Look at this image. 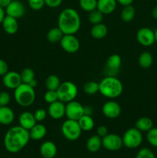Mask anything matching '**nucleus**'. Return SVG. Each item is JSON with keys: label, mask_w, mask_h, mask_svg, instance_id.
Masks as SVG:
<instances>
[{"label": "nucleus", "mask_w": 157, "mask_h": 158, "mask_svg": "<svg viewBox=\"0 0 157 158\" xmlns=\"http://www.w3.org/2000/svg\"><path fill=\"white\" fill-rule=\"evenodd\" d=\"M29 6L32 10L38 11L41 10L45 5V0H28Z\"/></svg>", "instance_id": "38"}, {"label": "nucleus", "mask_w": 157, "mask_h": 158, "mask_svg": "<svg viewBox=\"0 0 157 158\" xmlns=\"http://www.w3.org/2000/svg\"><path fill=\"white\" fill-rule=\"evenodd\" d=\"M80 8L86 12H90L97 9V0H79Z\"/></svg>", "instance_id": "33"}, {"label": "nucleus", "mask_w": 157, "mask_h": 158, "mask_svg": "<svg viewBox=\"0 0 157 158\" xmlns=\"http://www.w3.org/2000/svg\"><path fill=\"white\" fill-rule=\"evenodd\" d=\"M84 114L86 115H92V110L91 106H84Z\"/></svg>", "instance_id": "47"}, {"label": "nucleus", "mask_w": 157, "mask_h": 158, "mask_svg": "<svg viewBox=\"0 0 157 158\" xmlns=\"http://www.w3.org/2000/svg\"><path fill=\"white\" fill-rule=\"evenodd\" d=\"M117 3L120 4L123 6H129V5H132V2H134V0H116Z\"/></svg>", "instance_id": "44"}, {"label": "nucleus", "mask_w": 157, "mask_h": 158, "mask_svg": "<svg viewBox=\"0 0 157 158\" xmlns=\"http://www.w3.org/2000/svg\"><path fill=\"white\" fill-rule=\"evenodd\" d=\"M63 137L68 140L75 141L80 137L82 134V129L77 120L67 119L63 122L61 127Z\"/></svg>", "instance_id": "6"}, {"label": "nucleus", "mask_w": 157, "mask_h": 158, "mask_svg": "<svg viewBox=\"0 0 157 158\" xmlns=\"http://www.w3.org/2000/svg\"><path fill=\"white\" fill-rule=\"evenodd\" d=\"M48 114L54 120L62 119L66 116V103L58 100L50 103L48 108Z\"/></svg>", "instance_id": "14"}, {"label": "nucleus", "mask_w": 157, "mask_h": 158, "mask_svg": "<svg viewBox=\"0 0 157 158\" xmlns=\"http://www.w3.org/2000/svg\"><path fill=\"white\" fill-rule=\"evenodd\" d=\"M135 158H155V156L150 149L144 148L138 151Z\"/></svg>", "instance_id": "37"}, {"label": "nucleus", "mask_w": 157, "mask_h": 158, "mask_svg": "<svg viewBox=\"0 0 157 158\" xmlns=\"http://www.w3.org/2000/svg\"><path fill=\"white\" fill-rule=\"evenodd\" d=\"M59 43L63 50L68 53H75L80 48L79 40L72 34H65Z\"/></svg>", "instance_id": "9"}, {"label": "nucleus", "mask_w": 157, "mask_h": 158, "mask_svg": "<svg viewBox=\"0 0 157 158\" xmlns=\"http://www.w3.org/2000/svg\"><path fill=\"white\" fill-rule=\"evenodd\" d=\"M15 120L13 110L8 106H0V123L2 125H9Z\"/></svg>", "instance_id": "21"}, {"label": "nucleus", "mask_w": 157, "mask_h": 158, "mask_svg": "<svg viewBox=\"0 0 157 158\" xmlns=\"http://www.w3.org/2000/svg\"><path fill=\"white\" fill-rule=\"evenodd\" d=\"M102 138L98 135H93L89 137L86 142V148L87 150L91 153H95L99 151L101 148Z\"/></svg>", "instance_id": "24"}, {"label": "nucleus", "mask_w": 157, "mask_h": 158, "mask_svg": "<svg viewBox=\"0 0 157 158\" xmlns=\"http://www.w3.org/2000/svg\"><path fill=\"white\" fill-rule=\"evenodd\" d=\"M90 34L92 38L96 40H102L105 38L108 34L107 26L103 23L93 25L90 30Z\"/></svg>", "instance_id": "23"}, {"label": "nucleus", "mask_w": 157, "mask_h": 158, "mask_svg": "<svg viewBox=\"0 0 157 158\" xmlns=\"http://www.w3.org/2000/svg\"><path fill=\"white\" fill-rule=\"evenodd\" d=\"M84 106L79 102L72 100L66 103V116L69 120H77L84 115Z\"/></svg>", "instance_id": "10"}, {"label": "nucleus", "mask_w": 157, "mask_h": 158, "mask_svg": "<svg viewBox=\"0 0 157 158\" xmlns=\"http://www.w3.org/2000/svg\"><path fill=\"white\" fill-rule=\"evenodd\" d=\"M146 139L151 146L157 148V127H152L148 131Z\"/></svg>", "instance_id": "35"}, {"label": "nucleus", "mask_w": 157, "mask_h": 158, "mask_svg": "<svg viewBox=\"0 0 157 158\" xmlns=\"http://www.w3.org/2000/svg\"><path fill=\"white\" fill-rule=\"evenodd\" d=\"M11 97L9 93L0 92V106H8L10 103Z\"/></svg>", "instance_id": "40"}, {"label": "nucleus", "mask_w": 157, "mask_h": 158, "mask_svg": "<svg viewBox=\"0 0 157 158\" xmlns=\"http://www.w3.org/2000/svg\"><path fill=\"white\" fill-rule=\"evenodd\" d=\"M122 65V58L118 54H112L107 59L106 63V69L108 72L115 73L119 71Z\"/></svg>", "instance_id": "20"}, {"label": "nucleus", "mask_w": 157, "mask_h": 158, "mask_svg": "<svg viewBox=\"0 0 157 158\" xmlns=\"http://www.w3.org/2000/svg\"><path fill=\"white\" fill-rule=\"evenodd\" d=\"M135 126L141 132H148L153 127V122L149 117H143L136 120Z\"/></svg>", "instance_id": "25"}, {"label": "nucleus", "mask_w": 157, "mask_h": 158, "mask_svg": "<svg viewBox=\"0 0 157 158\" xmlns=\"http://www.w3.org/2000/svg\"><path fill=\"white\" fill-rule=\"evenodd\" d=\"M58 100V94L57 92L55 90H47L44 94V100L46 101V103H50L55 102L56 100Z\"/></svg>", "instance_id": "36"}, {"label": "nucleus", "mask_w": 157, "mask_h": 158, "mask_svg": "<svg viewBox=\"0 0 157 158\" xmlns=\"http://www.w3.org/2000/svg\"><path fill=\"white\" fill-rule=\"evenodd\" d=\"M83 91L88 95H94L99 92V83L95 81H89L83 86Z\"/></svg>", "instance_id": "34"}, {"label": "nucleus", "mask_w": 157, "mask_h": 158, "mask_svg": "<svg viewBox=\"0 0 157 158\" xmlns=\"http://www.w3.org/2000/svg\"><path fill=\"white\" fill-rule=\"evenodd\" d=\"M116 0H97V9L103 15L111 14L115 10Z\"/></svg>", "instance_id": "18"}, {"label": "nucleus", "mask_w": 157, "mask_h": 158, "mask_svg": "<svg viewBox=\"0 0 157 158\" xmlns=\"http://www.w3.org/2000/svg\"><path fill=\"white\" fill-rule=\"evenodd\" d=\"M136 40L142 46H152L155 43V32L148 27L140 28L136 32Z\"/></svg>", "instance_id": "11"}, {"label": "nucleus", "mask_w": 157, "mask_h": 158, "mask_svg": "<svg viewBox=\"0 0 157 158\" xmlns=\"http://www.w3.org/2000/svg\"><path fill=\"white\" fill-rule=\"evenodd\" d=\"M39 151L43 158H54L57 154V147L53 142L46 141L41 144Z\"/></svg>", "instance_id": "19"}, {"label": "nucleus", "mask_w": 157, "mask_h": 158, "mask_svg": "<svg viewBox=\"0 0 157 158\" xmlns=\"http://www.w3.org/2000/svg\"><path fill=\"white\" fill-rule=\"evenodd\" d=\"M29 86H32V87H33V88H35V87H36V86H37V81H36V80H32V82H31L30 83H29Z\"/></svg>", "instance_id": "49"}, {"label": "nucleus", "mask_w": 157, "mask_h": 158, "mask_svg": "<svg viewBox=\"0 0 157 158\" xmlns=\"http://www.w3.org/2000/svg\"><path fill=\"white\" fill-rule=\"evenodd\" d=\"M139 66L143 69H149L153 63V56L148 51L143 52L138 58Z\"/></svg>", "instance_id": "26"}, {"label": "nucleus", "mask_w": 157, "mask_h": 158, "mask_svg": "<svg viewBox=\"0 0 157 158\" xmlns=\"http://www.w3.org/2000/svg\"><path fill=\"white\" fill-rule=\"evenodd\" d=\"M6 10H4V8H2V6H0V24L2 23L3 19L6 17Z\"/></svg>", "instance_id": "45"}, {"label": "nucleus", "mask_w": 157, "mask_h": 158, "mask_svg": "<svg viewBox=\"0 0 157 158\" xmlns=\"http://www.w3.org/2000/svg\"><path fill=\"white\" fill-rule=\"evenodd\" d=\"M62 2V0H45V5L52 9L58 8V6H61Z\"/></svg>", "instance_id": "41"}, {"label": "nucleus", "mask_w": 157, "mask_h": 158, "mask_svg": "<svg viewBox=\"0 0 157 158\" xmlns=\"http://www.w3.org/2000/svg\"><path fill=\"white\" fill-rule=\"evenodd\" d=\"M12 0H0V6L6 9L8 6L11 3Z\"/></svg>", "instance_id": "46"}, {"label": "nucleus", "mask_w": 157, "mask_h": 158, "mask_svg": "<svg viewBox=\"0 0 157 158\" xmlns=\"http://www.w3.org/2000/svg\"><path fill=\"white\" fill-rule=\"evenodd\" d=\"M6 13L7 15L20 19L26 14V7L22 2L18 0H12L10 4L6 8Z\"/></svg>", "instance_id": "13"}, {"label": "nucleus", "mask_w": 157, "mask_h": 158, "mask_svg": "<svg viewBox=\"0 0 157 158\" xmlns=\"http://www.w3.org/2000/svg\"><path fill=\"white\" fill-rule=\"evenodd\" d=\"M65 34L63 33L62 31L57 26V27H53L49 29L46 35L48 41L51 43H58L61 41L62 38Z\"/></svg>", "instance_id": "27"}, {"label": "nucleus", "mask_w": 157, "mask_h": 158, "mask_svg": "<svg viewBox=\"0 0 157 158\" xmlns=\"http://www.w3.org/2000/svg\"><path fill=\"white\" fill-rule=\"evenodd\" d=\"M81 26V18L75 9L66 8L59 13L58 17V27L64 34L75 35Z\"/></svg>", "instance_id": "2"}, {"label": "nucleus", "mask_w": 157, "mask_h": 158, "mask_svg": "<svg viewBox=\"0 0 157 158\" xmlns=\"http://www.w3.org/2000/svg\"><path fill=\"white\" fill-rule=\"evenodd\" d=\"M103 115L109 119L118 118L122 113L121 106L117 102L111 100L106 102L102 107Z\"/></svg>", "instance_id": "12"}, {"label": "nucleus", "mask_w": 157, "mask_h": 158, "mask_svg": "<svg viewBox=\"0 0 157 158\" xmlns=\"http://www.w3.org/2000/svg\"><path fill=\"white\" fill-rule=\"evenodd\" d=\"M2 27L5 32L9 35H13L17 32L18 29V19L14 17L9 16V15H6L5 19H3Z\"/></svg>", "instance_id": "17"}, {"label": "nucleus", "mask_w": 157, "mask_h": 158, "mask_svg": "<svg viewBox=\"0 0 157 158\" xmlns=\"http://www.w3.org/2000/svg\"><path fill=\"white\" fill-rule=\"evenodd\" d=\"M22 83L29 84L32 80H35V73L31 68H25L20 73Z\"/></svg>", "instance_id": "31"}, {"label": "nucleus", "mask_w": 157, "mask_h": 158, "mask_svg": "<svg viewBox=\"0 0 157 158\" xmlns=\"http://www.w3.org/2000/svg\"><path fill=\"white\" fill-rule=\"evenodd\" d=\"M123 91V83L114 76H107L99 83V92L109 100L119 97Z\"/></svg>", "instance_id": "3"}, {"label": "nucleus", "mask_w": 157, "mask_h": 158, "mask_svg": "<svg viewBox=\"0 0 157 158\" xmlns=\"http://www.w3.org/2000/svg\"><path fill=\"white\" fill-rule=\"evenodd\" d=\"M152 15L154 19H157V6L154 7V9L152 11Z\"/></svg>", "instance_id": "48"}, {"label": "nucleus", "mask_w": 157, "mask_h": 158, "mask_svg": "<svg viewBox=\"0 0 157 158\" xmlns=\"http://www.w3.org/2000/svg\"><path fill=\"white\" fill-rule=\"evenodd\" d=\"M30 139L34 140H40L46 137L47 129L42 123H37L29 131Z\"/></svg>", "instance_id": "22"}, {"label": "nucleus", "mask_w": 157, "mask_h": 158, "mask_svg": "<svg viewBox=\"0 0 157 158\" xmlns=\"http://www.w3.org/2000/svg\"><path fill=\"white\" fill-rule=\"evenodd\" d=\"M135 15V9L133 6L129 5V6H123V9L122 10L120 17L121 19L125 23H129L132 21Z\"/></svg>", "instance_id": "29"}, {"label": "nucleus", "mask_w": 157, "mask_h": 158, "mask_svg": "<svg viewBox=\"0 0 157 158\" xmlns=\"http://www.w3.org/2000/svg\"><path fill=\"white\" fill-rule=\"evenodd\" d=\"M60 84H61V81H60L59 77L54 74L49 75L46 78V82H45V85H46V88L47 89V90L56 91Z\"/></svg>", "instance_id": "30"}, {"label": "nucleus", "mask_w": 157, "mask_h": 158, "mask_svg": "<svg viewBox=\"0 0 157 158\" xmlns=\"http://www.w3.org/2000/svg\"><path fill=\"white\" fill-rule=\"evenodd\" d=\"M48 112L43 108H38L34 113V117L37 122H42L46 118Z\"/></svg>", "instance_id": "39"}, {"label": "nucleus", "mask_w": 157, "mask_h": 158, "mask_svg": "<svg viewBox=\"0 0 157 158\" xmlns=\"http://www.w3.org/2000/svg\"><path fill=\"white\" fill-rule=\"evenodd\" d=\"M18 123H19V126L27 131H29L32 127L36 124L37 121L34 117V114L29 111H24L20 114L18 117Z\"/></svg>", "instance_id": "16"}, {"label": "nucleus", "mask_w": 157, "mask_h": 158, "mask_svg": "<svg viewBox=\"0 0 157 158\" xmlns=\"http://www.w3.org/2000/svg\"><path fill=\"white\" fill-rule=\"evenodd\" d=\"M102 145L105 149L108 151H119L123 146V139L118 134H108L102 138Z\"/></svg>", "instance_id": "8"}, {"label": "nucleus", "mask_w": 157, "mask_h": 158, "mask_svg": "<svg viewBox=\"0 0 157 158\" xmlns=\"http://www.w3.org/2000/svg\"><path fill=\"white\" fill-rule=\"evenodd\" d=\"M78 123L83 131H90L95 127L93 118L90 115H86V114H84L83 117L78 119Z\"/></svg>", "instance_id": "28"}, {"label": "nucleus", "mask_w": 157, "mask_h": 158, "mask_svg": "<svg viewBox=\"0 0 157 158\" xmlns=\"http://www.w3.org/2000/svg\"><path fill=\"white\" fill-rule=\"evenodd\" d=\"M103 17H104V15L96 9L95 10L92 11V12H89L88 19H89V23L93 26V25H96L99 24V23H103Z\"/></svg>", "instance_id": "32"}, {"label": "nucleus", "mask_w": 157, "mask_h": 158, "mask_svg": "<svg viewBox=\"0 0 157 158\" xmlns=\"http://www.w3.org/2000/svg\"><path fill=\"white\" fill-rule=\"evenodd\" d=\"M155 32V42L157 43V29H155V31H154Z\"/></svg>", "instance_id": "50"}, {"label": "nucleus", "mask_w": 157, "mask_h": 158, "mask_svg": "<svg viewBox=\"0 0 157 158\" xmlns=\"http://www.w3.org/2000/svg\"><path fill=\"white\" fill-rule=\"evenodd\" d=\"M58 100L67 103L75 100L78 95V88L76 85L71 81H65L61 83L56 90Z\"/></svg>", "instance_id": "5"}, {"label": "nucleus", "mask_w": 157, "mask_h": 158, "mask_svg": "<svg viewBox=\"0 0 157 158\" xmlns=\"http://www.w3.org/2000/svg\"><path fill=\"white\" fill-rule=\"evenodd\" d=\"M109 134V131H108V128L106 127L104 125H100L97 127L96 129V134L100 137L101 138L104 137L105 136H106Z\"/></svg>", "instance_id": "42"}, {"label": "nucleus", "mask_w": 157, "mask_h": 158, "mask_svg": "<svg viewBox=\"0 0 157 158\" xmlns=\"http://www.w3.org/2000/svg\"><path fill=\"white\" fill-rule=\"evenodd\" d=\"M122 139L123 146L129 149H135L142 144L143 137L141 131L135 127H131L124 133Z\"/></svg>", "instance_id": "7"}, {"label": "nucleus", "mask_w": 157, "mask_h": 158, "mask_svg": "<svg viewBox=\"0 0 157 158\" xmlns=\"http://www.w3.org/2000/svg\"><path fill=\"white\" fill-rule=\"evenodd\" d=\"M14 98L19 106L28 107L33 104L35 100V88L29 84L22 83L14 89Z\"/></svg>", "instance_id": "4"}, {"label": "nucleus", "mask_w": 157, "mask_h": 158, "mask_svg": "<svg viewBox=\"0 0 157 158\" xmlns=\"http://www.w3.org/2000/svg\"><path fill=\"white\" fill-rule=\"evenodd\" d=\"M30 140L29 131L21 126L11 127L4 137V146L6 151L12 154L21 151Z\"/></svg>", "instance_id": "1"}, {"label": "nucleus", "mask_w": 157, "mask_h": 158, "mask_svg": "<svg viewBox=\"0 0 157 158\" xmlns=\"http://www.w3.org/2000/svg\"><path fill=\"white\" fill-rule=\"evenodd\" d=\"M9 72V66L5 60L0 59V76H4Z\"/></svg>", "instance_id": "43"}, {"label": "nucleus", "mask_w": 157, "mask_h": 158, "mask_svg": "<svg viewBox=\"0 0 157 158\" xmlns=\"http://www.w3.org/2000/svg\"><path fill=\"white\" fill-rule=\"evenodd\" d=\"M2 83L8 89H15L22 83L20 73L15 71H9L3 76Z\"/></svg>", "instance_id": "15"}]
</instances>
